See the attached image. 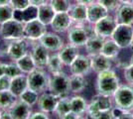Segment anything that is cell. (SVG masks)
<instances>
[{
	"label": "cell",
	"instance_id": "cell-1",
	"mask_svg": "<svg viewBox=\"0 0 133 119\" xmlns=\"http://www.w3.org/2000/svg\"><path fill=\"white\" fill-rule=\"evenodd\" d=\"M112 108L110 96L97 93L89 103L87 114L94 119H112Z\"/></svg>",
	"mask_w": 133,
	"mask_h": 119
},
{
	"label": "cell",
	"instance_id": "cell-2",
	"mask_svg": "<svg viewBox=\"0 0 133 119\" xmlns=\"http://www.w3.org/2000/svg\"><path fill=\"white\" fill-rule=\"evenodd\" d=\"M119 85V78L115 74V72H113L111 68L97 74L95 82V89L97 93L111 97Z\"/></svg>",
	"mask_w": 133,
	"mask_h": 119
},
{
	"label": "cell",
	"instance_id": "cell-3",
	"mask_svg": "<svg viewBox=\"0 0 133 119\" xmlns=\"http://www.w3.org/2000/svg\"><path fill=\"white\" fill-rule=\"evenodd\" d=\"M69 44L76 46L78 48L84 47L87 41L94 34V26L89 22L74 23L66 31Z\"/></svg>",
	"mask_w": 133,
	"mask_h": 119
},
{
	"label": "cell",
	"instance_id": "cell-4",
	"mask_svg": "<svg viewBox=\"0 0 133 119\" xmlns=\"http://www.w3.org/2000/svg\"><path fill=\"white\" fill-rule=\"evenodd\" d=\"M48 90L59 97L69 96L71 93L70 76L64 72L52 74L50 75V79H49Z\"/></svg>",
	"mask_w": 133,
	"mask_h": 119
},
{
	"label": "cell",
	"instance_id": "cell-5",
	"mask_svg": "<svg viewBox=\"0 0 133 119\" xmlns=\"http://www.w3.org/2000/svg\"><path fill=\"white\" fill-rule=\"evenodd\" d=\"M28 88L41 94L48 90L50 75L44 71V68H35L33 72L27 74Z\"/></svg>",
	"mask_w": 133,
	"mask_h": 119
},
{
	"label": "cell",
	"instance_id": "cell-6",
	"mask_svg": "<svg viewBox=\"0 0 133 119\" xmlns=\"http://www.w3.org/2000/svg\"><path fill=\"white\" fill-rule=\"evenodd\" d=\"M24 22L13 18L1 24L0 35L6 41L22 39L24 38Z\"/></svg>",
	"mask_w": 133,
	"mask_h": 119
},
{
	"label": "cell",
	"instance_id": "cell-7",
	"mask_svg": "<svg viewBox=\"0 0 133 119\" xmlns=\"http://www.w3.org/2000/svg\"><path fill=\"white\" fill-rule=\"evenodd\" d=\"M112 97L115 107L128 111L133 109V87L131 85H119Z\"/></svg>",
	"mask_w": 133,
	"mask_h": 119
},
{
	"label": "cell",
	"instance_id": "cell-8",
	"mask_svg": "<svg viewBox=\"0 0 133 119\" xmlns=\"http://www.w3.org/2000/svg\"><path fill=\"white\" fill-rule=\"evenodd\" d=\"M117 24L118 23H117L115 17L108 14L107 16L98 20L97 22L94 23L92 25L94 26V33L98 35L99 37L103 38V39L111 38L114 30L116 28Z\"/></svg>",
	"mask_w": 133,
	"mask_h": 119
},
{
	"label": "cell",
	"instance_id": "cell-9",
	"mask_svg": "<svg viewBox=\"0 0 133 119\" xmlns=\"http://www.w3.org/2000/svg\"><path fill=\"white\" fill-rule=\"evenodd\" d=\"M133 37L132 25L128 24H117L111 38L120 47V49H126L130 46Z\"/></svg>",
	"mask_w": 133,
	"mask_h": 119
},
{
	"label": "cell",
	"instance_id": "cell-10",
	"mask_svg": "<svg viewBox=\"0 0 133 119\" xmlns=\"http://www.w3.org/2000/svg\"><path fill=\"white\" fill-rule=\"evenodd\" d=\"M47 32V25L40 21L38 18L32 19L24 25V38L28 41H39Z\"/></svg>",
	"mask_w": 133,
	"mask_h": 119
},
{
	"label": "cell",
	"instance_id": "cell-11",
	"mask_svg": "<svg viewBox=\"0 0 133 119\" xmlns=\"http://www.w3.org/2000/svg\"><path fill=\"white\" fill-rule=\"evenodd\" d=\"M28 53H29V43L28 40L25 38L13 40L7 46L6 54L12 62H16L17 60H19Z\"/></svg>",
	"mask_w": 133,
	"mask_h": 119
},
{
	"label": "cell",
	"instance_id": "cell-12",
	"mask_svg": "<svg viewBox=\"0 0 133 119\" xmlns=\"http://www.w3.org/2000/svg\"><path fill=\"white\" fill-rule=\"evenodd\" d=\"M30 54L36 64L37 68H44L47 67L49 57H50V52L48 51L39 41L32 42Z\"/></svg>",
	"mask_w": 133,
	"mask_h": 119
},
{
	"label": "cell",
	"instance_id": "cell-13",
	"mask_svg": "<svg viewBox=\"0 0 133 119\" xmlns=\"http://www.w3.org/2000/svg\"><path fill=\"white\" fill-rule=\"evenodd\" d=\"M39 42L44 46L49 52L52 53H58L62 48L65 46V42L61 36H59L56 32H46Z\"/></svg>",
	"mask_w": 133,
	"mask_h": 119
},
{
	"label": "cell",
	"instance_id": "cell-14",
	"mask_svg": "<svg viewBox=\"0 0 133 119\" xmlns=\"http://www.w3.org/2000/svg\"><path fill=\"white\" fill-rule=\"evenodd\" d=\"M60 97L55 95L51 91H44L39 94L37 105L40 110L47 112V113H54L57 107V104L59 102Z\"/></svg>",
	"mask_w": 133,
	"mask_h": 119
},
{
	"label": "cell",
	"instance_id": "cell-15",
	"mask_svg": "<svg viewBox=\"0 0 133 119\" xmlns=\"http://www.w3.org/2000/svg\"><path fill=\"white\" fill-rule=\"evenodd\" d=\"M72 24L74 22L68 12H58L55 14L50 26L54 32L60 34L66 32Z\"/></svg>",
	"mask_w": 133,
	"mask_h": 119
},
{
	"label": "cell",
	"instance_id": "cell-16",
	"mask_svg": "<svg viewBox=\"0 0 133 119\" xmlns=\"http://www.w3.org/2000/svg\"><path fill=\"white\" fill-rule=\"evenodd\" d=\"M91 71L90 58L85 55H78L75 59V61L70 65L71 74H78V75H87Z\"/></svg>",
	"mask_w": 133,
	"mask_h": 119
},
{
	"label": "cell",
	"instance_id": "cell-17",
	"mask_svg": "<svg viewBox=\"0 0 133 119\" xmlns=\"http://www.w3.org/2000/svg\"><path fill=\"white\" fill-rule=\"evenodd\" d=\"M13 119H29L32 111V105L18 98L9 108Z\"/></svg>",
	"mask_w": 133,
	"mask_h": 119
},
{
	"label": "cell",
	"instance_id": "cell-18",
	"mask_svg": "<svg viewBox=\"0 0 133 119\" xmlns=\"http://www.w3.org/2000/svg\"><path fill=\"white\" fill-rule=\"evenodd\" d=\"M109 14V11L97 1L88 5V22L91 25Z\"/></svg>",
	"mask_w": 133,
	"mask_h": 119
},
{
	"label": "cell",
	"instance_id": "cell-19",
	"mask_svg": "<svg viewBox=\"0 0 133 119\" xmlns=\"http://www.w3.org/2000/svg\"><path fill=\"white\" fill-rule=\"evenodd\" d=\"M115 19L118 24L133 25V4L121 3L116 9Z\"/></svg>",
	"mask_w": 133,
	"mask_h": 119
},
{
	"label": "cell",
	"instance_id": "cell-20",
	"mask_svg": "<svg viewBox=\"0 0 133 119\" xmlns=\"http://www.w3.org/2000/svg\"><path fill=\"white\" fill-rule=\"evenodd\" d=\"M74 23H87L88 22V6L76 2L71 5L68 11Z\"/></svg>",
	"mask_w": 133,
	"mask_h": 119
},
{
	"label": "cell",
	"instance_id": "cell-21",
	"mask_svg": "<svg viewBox=\"0 0 133 119\" xmlns=\"http://www.w3.org/2000/svg\"><path fill=\"white\" fill-rule=\"evenodd\" d=\"M90 65H91V71H94L95 74H98L100 72L110 69L112 67L111 59L105 57L101 53L90 56Z\"/></svg>",
	"mask_w": 133,
	"mask_h": 119
},
{
	"label": "cell",
	"instance_id": "cell-22",
	"mask_svg": "<svg viewBox=\"0 0 133 119\" xmlns=\"http://www.w3.org/2000/svg\"><path fill=\"white\" fill-rule=\"evenodd\" d=\"M58 55L62 60L63 64L66 67H70V65L79 55L78 48L72 44H68V45L64 46L61 50L58 52Z\"/></svg>",
	"mask_w": 133,
	"mask_h": 119
},
{
	"label": "cell",
	"instance_id": "cell-23",
	"mask_svg": "<svg viewBox=\"0 0 133 119\" xmlns=\"http://www.w3.org/2000/svg\"><path fill=\"white\" fill-rule=\"evenodd\" d=\"M28 88V78L26 74H20L11 78L10 81V86L9 89L16 95L19 97V95L23 93L24 91Z\"/></svg>",
	"mask_w": 133,
	"mask_h": 119
},
{
	"label": "cell",
	"instance_id": "cell-24",
	"mask_svg": "<svg viewBox=\"0 0 133 119\" xmlns=\"http://www.w3.org/2000/svg\"><path fill=\"white\" fill-rule=\"evenodd\" d=\"M55 14L56 12L53 9L50 2H47V3L37 6V18L47 26H49L52 23Z\"/></svg>",
	"mask_w": 133,
	"mask_h": 119
},
{
	"label": "cell",
	"instance_id": "cell-25",
	"mask_svg": "<svg viewBox=\"0 0 133 119\" xmlns=\"http://www.w3.org/2000/svg\"><path fill=\"white\" fill-rule=\"evenodd\" d=\"M103 42H104V39L99 37L98 35L94 34V33L91 35L89 38V40L87 41L85 45H84V48H85L88 56L90 57V56H94V55L100 54L101 53V48H102V45H103Z\"/></svg>",
	"mask_w": 133,
	"mask_h": 119
},
{
	"label": "cell",
	"instance_id": "cell-26",
	"mask_svg": "<svg viewBox=\"0 0 133 119\" xmlns=\"http://www.w3.org/2000/svg\"><path fill=\"white\" fill-rule=\"evenodd\" d=\"M70 102H71V110L72 112L78 114L81 116V118H82V115L87 114L89 103L83 96L74 95L72 97L70 98Z\"/></svg>",
	"mask_w": 133,
	"mask_h": 119
},
{
	"label": "cell",
	"instance_id": "cell-27",
	"mask_svg": "<svg viewBox=\"0 0 133 119\" xmlns=\"http://www.w3.org/2000/svg\"><path fill=\"white\" fill-rule=\"evenodd\" d=\"M119 52H120V47L114 42V40L112 38L104 39L103 45L101 48L102 55H104L105 57L112 60V59H115L119 55Z\"/></svg>",
	"mask_w": 133,
	"mask_h": 119
},
{
	"label": "cell",
	"instance_id": "cell-28",
	"mask_svg": "<svg viewBox=\"0 0 133 119\" xmlns=\"http://www.w3.org/2000/svg\"><path fill=\"white\" fill-rule=\"evenodd\" d=\"M88 86L87 79L84 75H78V74H72L70 75V90L72 93L78 94L83 92Z\"/></svg>",
	"mask_w": 133,
	"mask_h": 119
},
{
	"label": "cell",
	"instance_id": "cell-29",
	"mask_svg": "<svg viewBox=\"0 0 133 119\" xmlns=\"http://www.w3.org/2000/svg\"><path fill=\"white\" fill-rule=\"evenodd\" d=\"M18 68H20V71L23 74H30L31 72H33L35 68H37L36 64L34 62L33 58L31 56L30 53L26 54L25 56H23L22 58H20L19 60H17L16 62Z\"/></svg>",
	"mask_w": 133,
	"mask_h": 119
},
{
	"label": "cell",
	"instance_id": "cell-30",
	"mask_svg": "<svg viewBox=\"0 0 133 119\" xmlns=\"http://www.w3.org/2000/svg\"><path fill=\"white\" fill-rule=\"evenodd\" d=\"M14 18L17 20H20L22 22L26 23L32 19L37 18V6L30 5L26 9L21 11H15Z\"/></svg>",
	"mask_w": 133,
	"mask_h": 119
},
{
	"label": "cell",
	"instance_id": "cell-31",
	"mask_svg": "<svg viewBox=\"0 0 133 119\" xmlns=\"http://www.w3.org/2000/svg\"><path fill=\"white\" fill-rule=\"evenodd\" d=\"M18 99L10 89L0 90V109H8Z\"/></svg>",
	"mask_w": 133,
	"mask_h": 119
},
{
	"label": "cell",
	"instance_id": "cell-32",
	"mask_svg": "<svg viewBox=\"0 0 133 119\" xmlns=\"http://www.w3.org/2000/svg\"><path fill=\"white\" fill-rule=\"evenodd\" d=\"M64 67H65V65L63 64L62 60L58 55V53H53L52 55H50L46 68H48V71L51 74H57V73L63 72Z\"/></svg>",
	"mask_w": 133,
	"mask_h": 119
},
{
	"label": "cell",
	"instance_id": "cell-33",
	"mask_svg": "<svg viewBox=\"0 0 133 119\" xmlns=\"http://www.w3.org/2000/svg\"><path fill=\"white\" fill-rule=\"evenodd\" d=\"M71 111V102H70V97H60L59 102L57 104V107L54 113L58 115L59 118H62L66 115V113H69Z\"/></svg>",
	"mask_w": 133,
	"mask_h": 119
},
{
	"label": "cell",
	"instance_id": "cell-34",
	"mask_svg": "<svg viewBox=\"0 0 133 119\" xmlns=\"http://www.w3.org/2000/svg\"><path fill=\"white\" fill-rule=\"evenodd\" d=\"M15 9L10 5V3L5 5H0V24L13 19Z\"/></svg>",
	"mask_w": 133,
	"mask_h": 119
},
{
	"label": "cell",
	"instance_id": "cell-35",
	"mask_svg": "<svg viewBox=\"0 0 133 119\" xmlns=\"http://www.w3.org/2000/svg\"><path fill=\"white\" fill-rule=\"evenodd\" d=\"M50 4L56 13L58 12H68L72 5V0H50Z\"/></svg>",
	"mask_w": 133,
	"mask_h": 119
},
{
	"label": "cell",
	"instance_id": "cell-36",
	"mask_svg": "<svg viewBox=\"0 0 133 119\" xmlns=\"http://www.w3.org/2000/svg\"><path fill=\"white\" fill-rule=\"evenodd\" d=\"M38 97H39V94L35 91L31 90L30 88H27L26 90L24 91L23 93H21L18 98H20L21 100L25 101L26 103L30 104V105H35L37 104V101H38Z\"/></svg>",
	"mask_w": 133,
	"mask_h": 119
},
{
	"label": "cell",
	"instance_id": "cell-37",
	"mask_svg": "<svg viewBox=\"0 0 133 119\" xmlns=\"http://www.w3.org/2000/svg\"><path fill=\"white\" fill-rule=\"evenodd\" d=\"M98 3L104 6L108 11H116V9L120 6L119 0H96Z\"/></svg>",
	"mask_w": 133,
	"mask_h": 119
},
{
	"label": "cell",
	"instance_id": "cell-38",
	"mask_svg": "<svg viewBox=\"0 0 133 119\" xmlns=\"http://www.w3.org/2000/svg\"><path fill=\"white\" fill-rule=\"evenodd\" d=\"M20 74H23V73L20 71V68H18L16 62H13L11 64H7V68H6V75L7 76L14 78Z\"/></svg>",
	"mask_w": 133,
	"mask_h": 119
},
{
	"label": "cell",
	"instance_id": "cell-39",
	"mask_svg": "<svg viewBox=\"0 0 133 119\" xmlns=\"http://www.w3.org/2000/svg\"><path fill=\"white\" fill-rule=\"evenodd\" d=\"M10 5L15 9V11H21L31 5L29 0H10Z\"/></svg>",
	"mask_w": 133,
	"mask_h": 119
},
{
	"label": "cell",
	"instance_id": "cell-40",
	"mask_svg": "<svg viewBox=\"0 0 133 119\" xmlns=\"http://www.w3.org/2000/svg\"><path fill=\"white\" fill-rule=\"evenodd\" d=\"M123 75L128 85L133 86V64H129L127 67H125Z\"/></svg>",
	"mask_w": 133,
	"mask_h": 119
},
{
	"label": "cell",
	"instance_id": "cell-41",
	"mask_svg": "<svg viewBox=\"0 0 133 119\" xmlns=\"http://www.w3.org/2000/svg\"><path fill=\"white\" fill-rule=\"evenodd\" d=\"M10 81H11V78H9V76H7V75H2V76H0V90L9 89Z\"/></svg>",
	"mask_w": 133,
	"mask_h": 119
},
{
	"label": "cell",
	"instance_id": "cell-42",
	"mask_svg": "<svg viewBox=\"0 0 133 119\" xmlns=\"http://www.w3.org/2000/svg\"><path fill=\"white\" fill-rule=\"evenodd\" d=\"M49 118V113L44 112L42 110L40 111H36V112H32L29 119H48Z\"/></svg>",
	"mask_w": 133,
	"mask_h": 119
},
{
	"label": "cell",
	"instance_id": "cell-43",
	"mask_svg": "<svg viewBox=\"0 0 133 119\" xmlns=\"http://www.w3.org/2000/svg\"><path fill=\"white\" fill-rule=\"evenodd\" d=\"M0 119H13L9 108L8 109H1V111H0Z\"/></svg>",
	"mask_w": 133,
	"mask_h": 119
},
{
	"label": "cell",
	"instance_id": "cell-44",
	"mask_svg": "<svg viewBox=\"0 0 133 119\" xmlns=\"http://www.w3.org/2000/svg\"><path fill=\"white\" fill-rule=\"evenodd\" d=\"M78 118H81V116L78 115V114L75 113V112H72V110L69 112V113H66L63 119H78Z\"/></svg>",
	"mask_w": 133,
	"mask_h": 119
},
{
	"label": "cell",
	"instance_id": "cell-45",
	"mask_svg": "<svg viewBox=\"0 0 133 119\" xmlns=\"http://www.w3.org/2000/svg\"><path fill=\"white\" fill-rule=\"evenodd\" d=\"M30 1V4L34 6H39L41 4H44V3H47L49 2L50 0H29Z\"/></svg>",
	"mask_w": 133,
	"mask_h": 119
},
{
	"label": "cell",
	"instance_id": "cell-46",
	"mask_svg": "<svg viewBox=\"0 0 133 119\" xmlns=\"http://www.w3.org/2000/svg\"><path fill=\"white\" fill-rule=\"evenodd\" d=\"M6 68H7V64L0 62V76L6 75Z\"/></svg>",
	"mask_w": 133,
	"mask_h": 119
},
{
	"label": "cell",
	"instance_id": "cell-47",
	"mask_svg": "<svg viewBox=\"0 0 133 119\" xmlns=\"http://www.w3.org/2000/svg\"><path fill=\"white\" fill-rule=\"evenodd\" d=\"M76 2H78V3H82V4H84V5H89V4H91V3H94L95 2L96 0H75Z\"/></svg>",
	"mask_w": 133,
	"mask_h": 119
},
{
	"label": "cell",
	"instance_id": "cell-48",
	"mask_svg": "<svg viewBox=\"0 0 133 119\" xmlns=\"http://www.w3.org/2000/svg\"><path fill=\"white\" fill-rule=\"evenodd\" d=\"M9 3H10V0H0V5H5Z\"/></svg>",
	"mask_w": 133,
	"mask_h": 119
},
{
	"label": "cell",
	"instance_id": "cell-49",
	"mask_svg": "<svg viewBox=\"0 0 133 119\" xmlns=\"http://www.w3.org/2000/svg\"><path fill=\"white\" fill-rule=\"evenodd\" d=\"M120 3H129V4H133V0H119Z\"/></svg>",
	"mask_w": 133,
	"mask_h": 119
},
{
	"label": "cell",
	"instance_id": "cell-50",
	"mask_svg": "<svg viewBox=\"0 0 133 119\" xmlns=\"http://www.w3.org/2000/svg\"><path fill=\"white\" fill-rule=\"evenodd\" d=\"M129 48L131 49L133 51V37H132V40H131V43H130V46H129Z\"/></svg>",
	"mask_w": 133,
	"mask_h": 119
},
{
	"label": "cell",
	"instance_id": "cell-51",
	"mask_svg": "<svg viewBox=\"0 0 133 119\" xmlns=\"http://www.w3.org/2000/svg\"><path fill=\"white\" fill-rule=\"evenodd\" d=\"M130 64H133V55L132 57H131V59H130Z\"/></svg>",
	"mask_w": 133,
	"mask_h": 119
},
{
	"label": "cell",
	"instance_id": "cell-52",
	"mask_svg": "<svg viewBox=\"0 0 133 119\" xmlns=\"http://www.w3.org/2000/svg\"><path fill=\"white\" fill-rule=\"evenodd\" d=\"M0 28H1V24H0Z\"/></svg>",
	"mask_w": 133,
	"mask_h": 119
},
{
	"label": "cell",
	"instance_id": "cell-53",
	"mask_svg": "<svg viewBox=\"0 0 133 119\" xmlns=\"http://www.w3.org/2000/svg\"><path fill=\"white\" fill-rule=\"evenodd\" d=\"M0 111H1V109H0Z\"/></svg>",
	"mask_w": 133,
	"mask_h": 119
}]
</instances>
